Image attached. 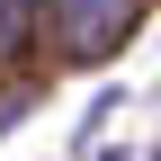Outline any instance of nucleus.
I'll return each mask as SVG.
<instances>
[{
	"label": "nucleus",
	"mask_w": 161,
	"mask_h": 161,
	"mask_svg": "<svg viewBox=\"0 0 161 161\" xmlns=\"http://www.w3.org/2000/svg\"><path fill=\"white\" fill-rule=\"evenodd\" d=\"M9 18H18V0H0V36H9Z\"/></svg>",
	"instance_id": "f257e3e1"
},
{
	"label": "nucleus",
	"mask_w": 161,
	"mask_h": 161,
	"mask_svg": "<svg viewBox=\"0 0 161 161\" xmlns=\"http://www.w3.org/2000/svg\"><path fill=\"white\" fill-rule=\"evenodd\" d=\"M18 9H27V0H18Z\"/></svg>",
	"instance_id": "f03ea898"
}]
</instances>
